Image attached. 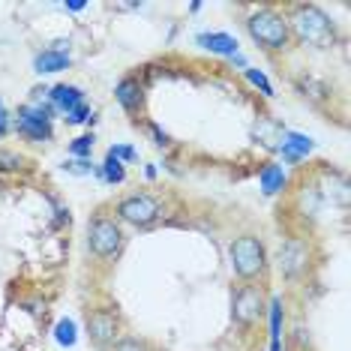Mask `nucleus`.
Returning a JSON list of instances; mask_svg holds the SVG:
<instances>
[{"label":"nucleus","mask_w":351,"mask_h":351,"mask_svg":"<svg viewBox=\"0 0 351 351\" xmlns=\"http://www.w3.org/2000/svg\"><path fill=\"white\" fill-rule=\"evenodd\" d=\"M246 30L261 49L267 51H282L289 45V21L282 15H276L274 10H258L250 15L246 21Z\"/></svg>","instance_id":"f257e3e1"},{"label":"nucleus","mask_w":351,"mask_h":351,"mask_svg":"<svg viewBox=\"0 0 351 351\" xmlns=\"http://www.w3.org/2000/svg\"><path fill=\"white\" fill-rule=\"evenodd\" d=\"M291 25H294V34L303 43L315 45V49H327L333 43V21L318 6H298L291 15Z\"/></svg>","instance_id":"f03ea898"},{"label":"nucleus","mask_w":351,"mask_h":351,"mask_svg":"<svg viewBox=\"0 0 351 351\" xmlns=\"http://www.w3.org/2000/svg\"><path fill=\"white\" fill-rule=\"evenodd\" d=\"M228 255H231V267H234V274L241 279H255V276L265 274V267H267L265 243L252 234L237 237V241L231 243Z\"/></svg>","instance_id":"7ed1b4c3"},{"label":"nucleus","mask_w":351,"mask_h":351,"mask_svg":"<svg viewBox=\"0 0 351 351\" xmlns=\"http://www.w3.org/2000/svg\"><path fill=\"white\" fill-rule=\"evenodd\" d=\"M123 246V231L111 217H93L90 226H87V250H90L97 258L111 261L117 258Z\"/></svg>","instance_id":"20e7f679"},{"label":"nucleus","mask_w":351,"mask_h":351,"mask_svg":"<svg viewBox=\"0 0 351 351\" xmlns=\"http://www.w3.org/2000/svg\"><path fill=\"white\" fill-rule=\"evenodd\" d=\"M159 213H162V207H159V202L150 198V195H130L117 204V217H121L123 222H130V226H135V228L150 226Z\"/></svg>","instance_id":"39448f33"},{"label":"nucleus","mask_w":351,"mask_h":351,"mask_svg":"<svg viewBox=\"0 0 351 351\" xmlns=\"http://www.w3.org/2000/svg\"><path fill=\"white\" fill-rule=\"evenodd\" d=\"M15 126H19V132L27 135V138L49 141L51 138V111L43 106H25V108H19Z\"/></svg>","instance_id":"423d86ee"},{"label":"nucleus","mask_w":351,"mask_h":351,"mask_svg":"<svg viewBox=\"0 0 351 351\" xmlns=\"http://www.w3.org/2000/svg\"><path fill=\"white\" fill-rule=\"evenodd\" d=\"M261 309H265V298H261V291L255 289V285H243V289H237L234 294V303H231V313L241 324H250L255 318L261 315Z\"/></svg>","instance_id":"0eeeda50"},{"label":"nucleus","mask_w":351,"mask_h":351,"mask_svg":"<svg viewBox=\"0 0 351 351\" xmlns=\"http://www.w3.org/2000/svg\"><path fill=\"white\" fill-rule=\"evenodd\" d=\"M87 333L97 346H108V342L117 339V318L108 313V309H93L87 315Z\"/></svg>","instance_id":"6e6552de"},{"label":"nucleus","mask_w":351,"mask_h":351,"mask_svg":"<svg viewBox=\"0 0 351 351\" xmlns=\"http://www.w3.org/2000/svg\"><path fill=\"white\" fill-rule=\"evenodd\" d=\"M279 267L289 276H298L300 270H306V246L300 241H289L279 250Z\"/></svg>","instance_id":"1a4fd4ad"},{"label":"nucleus","mask_w":351,"mask_h":351,"mask_svg":"<svg viewBox=\"0 0 351 351\" xmlns=\"http://www.w3.org/2000/svg\"><path fill=\"white\" fill-rule=\"evenodd\" d=\"M51 102H54V108H58V111L69 114L73 108L84 106V93L78 90V87H73V84H58L51 90Z\"/></svg>","instance_id":"9d476101"},{"label":"nucleus","mask_w":351,"mask_h":351,"mask_svg":"<svg viewBox=\"0 0 351 351\" xmlns=\"http://www.w3.org/2000/svg\"><path fill=\"white\" fill-rule=\"evenodd\" d=\"M195 43L213 54H231V58L237 54V39L228 34H198Z\"/></svg>","instance_id":"9b49d317"},{"label":"nucleus","mask_w":351,"mask_h":351,"mask_svg":"<svg viewBox=\"0 0 351 351\" xmlns=\"http://www.w3.org/2000/svg\"><path fill=\"white\" fill-rule=\"evenodd\" d=\"M279 150H282V159H289V162H298V159H303L309 150H313V141H309L306 135L289 132V135H282V145H279Z\"/></svg>","instance_id":"f8f14e48"},{"label":"nucleus","mask_w":351,"mask_h":351,"mask_svg":"<svg viewBox=\"0 0 351 351\" xmlns=\"http://www.w3.org/2000/svg\"><path fill=\"white\" fill-rule=\"evenodd\" d=\"M114 93H117V102H121L130 114H135V111L141 108V99H145V97H141V84L135 82V78H123V82L117 84Z\"/></svg>","instance_id":"ddd939ff"},{"label":"nucleus","mask_w":351,"mask_h":351,"mask_svg":"<svg viewBox=\"0 0 351 351\" xmlns=\"http://www.w3.org/2000/svg\"><path fill=\"white\" fill-rule=\"evenodd\" d=\"M34 66H36V73H60V69L69 66V54L66 51H58V49H49V51H43V54H36Z\"/></svg>","instance_id":"4468645a"},{"label":"nucleus","mask_w":351,"mask_h":351,"mask_svg":"<svg viewBox=\"0 0 351 351\" xmlns=\"http://www.w3.org/2000/svg\"><path fill=\"white\" fill-rule=\"evenodd\" d=\"M258 180H261V189H265V195H276L279 189L285 186V171H282V165H265L258 174Z\"/></svg>","instance_id":"2eb2a0df"},{"label":"nucleus","mask_w":351,"mask_h":351,"mask_svg":"<svg viewBox=\"0 0 351 351\" xmlns=\"http://www.w3.org/2000/svg\"><path fill=\"white\" fill-rule=\"evenodd\" d=\"M279 333H282V300H270V351H279Z\"/></svg>","instance_id":"dca6fc26"},{"label":"nucleus","mask_w":351,"mask_h":351,"mask_svg":"<svg viewBox=\"0 0 351 351\" xmlns=\"http://www.w3.org/2000/svg\"><path fill=\"white\" fill-rule=\"evenodd\" d=\"M54 339H58L60 346L73 348L75 346V322H69V318L58 322V327H54Z\"/></svg>","instance_id":"f3484780"},{"label":"nucleus","mask_w":351,"mask_h":351,"mask_svg":"<svg viewBox=\"0 0 351 351\" xmlns=\"http://www.w3.org/2000/svg\"><path fill=\"white\" fill-rule=\"evenodd\" d=\"M102 178H106L108 183H121V180L126 178V171H123V162H121V159L108 156V159H106V165H102Z\"/></svg>","instance_id":"a211bd4d"},{"label":"nucleus","mask_w":351,"mask_h":351,"mask_svg":"<svg viewBox=\"0 0 351 351\" xmlns=\"http://www.w3.org/2000/svg\"><path fill=\"white\" fill-rule=\"evenodd\" d=\"M69 150H73V156L87 159V156H90V150H93V135H82V138H75Z\"/></svg>","instance_id":"6ab92c4d"},{"label":"nucleus","mask_w":351,"mask_h":351,"mask_svg":"<svg viewBox=\"0 0 351 351\" xmlns=\"http://www.w3.org/2000/svg\"><path fill=\"white\" fill-rule=\"evenodd\" d=\"M246 78H250L255 87H261V93H265V97H270V93H274V87H270L267 78L261 75V73H255V69H250V66H246Z\"/></svg>","instance_id":"aec40b11"},{"label":"nucleus","mask_w":351,"mask_h":351,"mask_svg":"<svg viewBox=\"0 0 351 351\" xmlns=\"http://www.w3.org/2000/svg\"><path fill=\"white\" fill-rule=\"evenodd\" d=\"M114 351H150V348H147V342H141V339H121L114 346Z\"/></svg>","instance_id":"412c9836"},{"label":"nucleus","mask_w":351,"mask_h":351,"mask_svg":"<svg viewBox=\"0 0 351 351\" xmlns=\"http://www.w3.org/2000/svg\"><path fill=\"white\" fill-rule=\"evenodd\" d=\"M66 121H69V123H84V121H90V108H87V106L73 108V111L66 114Z\"/></svg>","instance_id":"4be33fe9"},{"label":"nucleus","mask_w":351,"mask_h":351,"mask_svg":"<svg viewBox=\"0 0 351 351\" xmlns=\"http://www.w3.org/2000/svg\"><path fill=\"white\" fill-rule=\"evenodd\" d=\"M108 156H114V159H135V150L132 147H111Z\"/></svg>","instance_id":"5701e85b"},{"label":"nucleus","mask_w":351,"mask_h":351,"mask_svg":"<svg viewBox=\"0 0 351 351\" xmlns=\"http://www.w3.org/2000/svg\"><path fill=\"white\" fill-rule=\"evenodd\" d=\"M21 159L12 156V154H0V169H19Z\"/></svg>","instance_id":"b1692460"},{"label":"nucleus","mask_w":351,"mask_h":351,"mask_svg":"<svg viewBox=\"0 0 351 351\" xmlns=\"http://www.w3.org/2000/svg\"><path fill=\"white\" fill-rule=\"evenodd\" d=\"M66 169L75 171V174H87V171H90V162H87V159H78V162H69Z\"/></svg>","instance_id":"393cba45"},{"label":"nucleus","mask_w":351,"mask_h":351,"mask_svg":"<svg viewBox=\"0 0 351 351\" xmlns=\"http://www.w3.org/2000/svg\"><path fill=\"white\" fill-rule=\"evenodd\" d=\"M6 130H10V117H6V108H3V102H0V135Z\"/></svg>","instance_id":"a878e982"}]
</instances>
